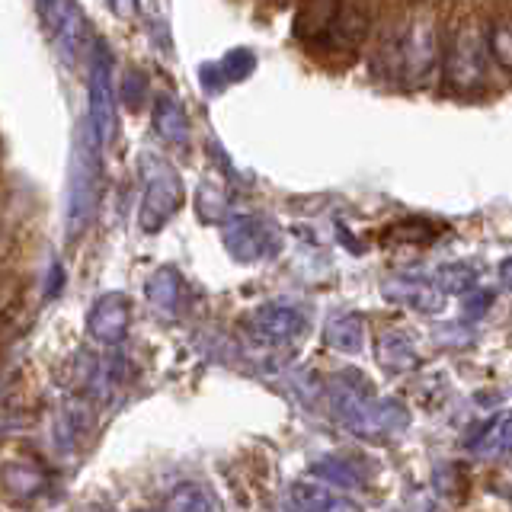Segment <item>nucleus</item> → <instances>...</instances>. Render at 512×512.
Wrapping results in <instances>:
<instances>
[{"label": "nucleus", "instance_id": "nucleus-1", "mask_svg": "<svg viewBox=\"0 0 512 512\" xmlns=\"http://www.w3.org/2000/svg\"><path fill=\"white\" fill-rule=\"evenodd\" d=\"M333 413L362 436H391L410 426V410L394 397H375L362 372H343L330 388Z\"/></svg>", "mask_w": 512, "mask_h": 512}, {"label": "nucleus", "instance_id": "nucleus-2", "mask_svg": "<svg viewBox=\"0 0 512 512\" xmlns=\"http://www.w3.org/2000/svg\"><path fill=\"white\" fill-rule=\"evenodd\" d=\"M487 26L477 16H461L445 36L442 80L452 93H477L487 84Z\"/></svg>", "mask_w": 512, "mask_h": 512}, {"label": "nucleus", "instance_id": "nucleus-3", "mask_svg": "<svg viewBox=\"0 0 512 512\" xmlns=\"http://www.w3.org/2000/svg\"><path fill=\"white\" fill-rule=\"evenodd\" d=\"M100 144L93 138L90 122L80 125V135L71 154V180H68V215H64V228L68 237L77 240L84 234L100 208Z\"/></svg>", "mask_w": 512, "mask_h": 512}, {"label": "nucleus", "instance_id": "nucleus-4", "mask_svg": "<svg viewBox=\"0 0 512 512\" xmlns=\"http://www.w3.org/2000/svg\"><path fill=\"white\" fill-rule=\"evenodd\" d=\"M400 80L407 87H426L442 64L445 42L442 26L432 7H416L400 26Z\"/></svg>", "mask_w": 512, "mask_h": 512}, {"label": "nucleus", "instance_id": "nucleus-5", "mask_svg": "<svg viewBox=\"0 0 512 512\" xmlns=\"http://www.w3.org/2000/svg\"><path fill=\"white\" fill-rule=\"evenodd\" d=\"M141 173H144V196L138 208V221L144 234H157V231H164L167 221L183 208L186 186H183V176L176 173V167H170L167 160L157 154H144Z\"/></svg>", "mask_w": 512, "mask_h": 512}, {"label": "nucleus", "instance_id": "nucleus-6", "mask_svg": "<svg viewBox=\"0 0 512 512\" xmlns=\"http://www.w3.org/2000/svg\"><path fill=\"white\" fill-rule=\"evenodd\" d=\"M93 138L100 148H109L119 132V112H116V84H112V61L103 42L93 45L90 61V116H87Z\"/></svg>", "mask_w": 512, "mask_h": 512}, {"label": "nucleus", "instance_id": "nucleus-7", "mask_svg": "<svg viewBox=\"0 0 512 512\" xmlns=\"http://www.w3.org/2000/svg\"><path fill=\"white\" fill-rule=\"evenodd\" d=\"M224 250L237 263H260L279 250V234L256 215H234L224 221Z\"/></svg>", "mask_w": 512, "mask_h": 512}, {"label": "nucleus", "instance_id": "nucleus-8", "mask_svg": "<svg viewBox=\"0 0 512 512\" xmlns=\"http://www.w3.org/2000/svg\"><path fill=\"white\" fill-rule=\"evenodd\" d=\"M132 324V301L122 292H109L93 301L87 314V333L103 346H119Z\"/></svg>", "mask_w": 512, "mask_h": 512}, {"label": "nucleus", "instance_id": "nucleus-9", "mask_svg": "<svg viewBox=\"0 0 512 512\" xmlns=\"http://www.w3.org/2000/svg\"><path fill=\"white\" fill-rule=\"evenodd\" d=\"M368 29H372V13H368L365 0H340L324 45L333 52H356L368 39Z\"/></svg>", "mask_w": 512, "mask_h": 512}, {"label": "nucleus", "instance_id": "nucleus-10", "mask_svg": "<svg viewBox=\"0 0 512 512\" xmlns=\"http://www.w3.org/2000/svg\"><path fill=\"white\" fill-rule=\"evenodd\" d=\"M381 295L404 304V308L423 311V314H439L445 308V288L432 279H420V276H394L381 285Z\"/></svg>", "mask_w": 512, "mask_h": 512}, {"label": "nucleus", "instance_id": "nucleus-11", "mask_svg": "<svg viewBox=\"0 0 512 512\" xmlns=\"http://www.w3.org/2000/svg\"><path fill=\"white\" fill-rule=\"evenodd\" d=\"M250 327L263 343L282 346V343H292L295 336L304 330V317H301V311L292 308V304L272 301V304H263V308H256L250 314Z\"/></svg>", "mask_w": 512, "mask_h": 512}, {"label": "nucleus", "instance_id": "nucleus-12", "mask_svg": "<svg viewBox=\"0 0 512 512\" xmlns=\"http://www.w3.org/2000/svg\"><path fill=\"white\" fill-rule=\"evenodd\" d=\"M151 122H154V132L160 135V141L173 144V148H186L189 144V132H192L189 116H186V109L176 96H170V93L154 96Z\"/></svg>", "mask_w": 512, "mask_h": 512}, {"label": "nucleus", "instance_id": "nucleus-13", "mask_svg": "<svg viewBox=\"0 0 512 512\" xmlns=\"http://www.w3.org/2000/svg\"><path fill=\"white\" fill-rule=\"evenodd\" d=\"M288 503H292V512H362L359 503H352L349 496L330 493L317 484H292L288 490Z\"/></svg>", "mask_w": 512, "mask_h": 512}, {"label": "nucleus", "instance_id": "nucleus-14", "mask_svg": "<svg viewBox=\"0 0 512 512\" xmlns=\"http://www.w3.org/2000/svg\"><path fill=\"white\" fill-rule=\"evenodd\" d=\"M253 68H256V55L247 52V48H234V52L218 58L215 64H205L199 77H202V84H208V90H221V87L237 84V80H244Z\"/></svg>", "mask_w": 512, "mask_h": 512}, {"label": "nucleus", "instance_id": "nucleus-15", "mask_svg": "<svg viewBox=\"0 0 512 512\" xmlns=\"http://www.w3.org/2000/svg\"><path fill=\"white\" fill-rule=\"evenodd\" d=\"M474 455H512V413L493 416L468 439Z\"/></svg>", "mask_w": 512, "mask_h": 512}, {"label": "nucleus", "instance_id": "nucleus-16", "mask_svg": "<svg viewBox=\"0 0 512 512\" xmlns=\"http://www.w3.org/2000/svg\"><path fill=\"white\" fill-rule=\"evenodd\" d=\"M144 295H148L154 308L170 314L180 308V301H183V276L173 266H160L148 279V285H144Z\"/></svg>", "mask_w": 512, "mask_h": 512}, {"label": "nucleus", "instance_id": "nucleus-17", "mask_svg": "<svg viewBox=\"0 0 512 512\" xmlns=\"http://www.w3.org/2000/svg\"><path fill=\"white\" fill-rule=\"evenodd\" d=\"M378 365L388 372H407V368L420 365V352L404 333H384L378 340Z\"/></svg>", "mask_w": 512, "mask_h": 512}, {"label": "nucleus", "instance_id": "nucleus-18", "mask_svg": "<svg viewBox=\"0 0 512 512\" xmlns=\"http://www.w3.org/2000/svg\"><path fill=\"white\" fill-rule=\"evenodd\" d=\"M327 346L336 352H362L365 320L362 314H340L327 324Z\"/></svg>", "mask_w": 512, "mask_h": 512}, {"label": "nucleus", "instance_id": "nucleus-19", "mask_svg": "<svg viewBox=\"0 0 512 512\" xmlns=\"http://www.w3.org/2000/svg\"><path fill=\"white\" fill-rule=\"evenodd\" d=\"M487 45H490V58L503 71H512V16L506 13L493 16L487 23Z\"/></svg>", "mask_w": 512, "mask_h": 512}, {"label": "nucleus", "instance_id": "nucleus-20", "mask_svg": "<svg viewBox=\"0 0 512 512\" xmlns=\"http://www.w3.org/2000/svg\"><path fill=\"white\" fill-rule=\"evenodd\" d=\"M208 509H212V496L199 484H180L164 500V512H208Z\"/></svg>", "mask_w": 512, "mask_h": 512}, {"label": "nucleus", "instance_id": "nucleus-21", "mask_svg": "<svg viewBox=\"0 0 512 512\" xmlns=\"http://www.w3.org/2000/svg\"><path fill=\"white\" fill-rule=\"evenodd\" d=\"M4 484H7V496L13 500H29L32 493H39L45 487V477L32 468H20V464H7L4 471Z\"/></svg>", "mask_w": 512, "mask_h": 512}, {"label": "nucleus", "instance_id": "nucleus-22", "mask_svg": "<svg viewBox=\"0 0 512 512\" xmlns=\"http://www.w3.org/2000/svg\"><path fill=\"white\" fill-rule=\"evenodd\" d=\"M436 282L445 288V292H458V295H468L471 288H474V282H477V272L468 266V263H445V266H439V272H436Z\"/></svg>", "mask_w": 512, "mask_h": 512}, {"label": "nucleus", "instance_id": "nucleus-23", "mask_svg": "<svg viewBox=\"0 0 512 512\" xmlns=\"http://www.w3.org/2000/svg\"><path fill=\"white\" fill-rule=\"evenodd\" d=\"M314 474L324 477V480H333V484H346V487H356L362 484V474L352 461H343V458H327V461H317L314 464Z\"/></svg>", "mask_w": 512, "mask_h": 512}, {"label": "nucleus", "instance_id": "nucleus-24", "mask_svg": "<svg viewBox=\"0 0 512 512\" xmlns=\"http://www.w3.org/2000/svg\"><path fill=\"white\" fill-rule=\"evenodd\" d=\"M490 304H493V292H468V298H464V314L480 317L490 311Z\"/></svg>", "mask_w": 512, "mask_h": 512}, {"label": "nucleus", "instance_id": "nucleus-25", "mask_svg": "<svg viewBox=\"0 0 512 512\" xmlns=\"http://www.w3.org/2000/svg\"><path fill=\"white\" fill-rule=\"evenodd\" d=\"M109 7L116 16H132L135 13V0H109Z\"/></svg>", "mask_w": 512, "mask_h": 512}, {"label": "nucleus", "instance_id": "nucleus-26", "mask_svg": "<svg viewBox=\"0 0 512 512\" xmlns=\"http://www.w3.org/2000/svg\"><path fill=\"white\" fill-rule=\"evenodd\" d=\"M500 279H503V285L512 292V256H506V260L500 263Z\"/></svg>", "mask_w": 512, "mask_h": 512}]
</instances>
